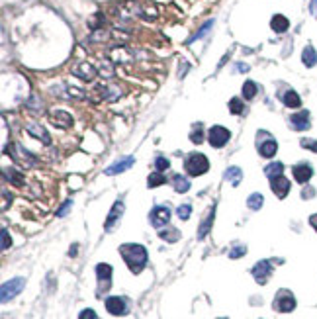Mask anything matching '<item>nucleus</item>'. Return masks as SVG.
<instances>
[{
	"mask_svg": "<svg viewBox=\"0 0 317 319\" xmlns=\"http://www.w3.org/2000/svg\"><path fill=\"white\" fill-rule=\"evenodd\" d=\"M120 255L133 274H139L147 265V251L139 243H123L120 247Z\"/></svg>",
	"mask_w": 317,
	"mask_h": 319,
	"instance_id": "f257e3e1",
	"label": "nucleus"
},
{
	"mask_svg": "<svg viewBox=\"0 0 317 319\" xmlns=\"http://www.w3.org/2000/svg\"><path fill=\"white\" fill-rule=\"evenodd\" d=\"M184 168L190 176H202V175L208 173V168H210V161H208V157H206V155L192 153V155H188V157H186Z\"/></svg>",
	"mask_w": 317,
	"mask_h": 319,
	"instance_id": "f03ea898",
	"label": "nucleus"
},
{
	"mask_svg": "<svg viewBox=\"0 0 317 319\" xmlns=\"http://www.w3.org/2000/svg\"><path fill=\"white\" fill-rule=\"evenodd\" d=\"M24 286H26V280L20 276L4 282V284H2V290H0V299H2V304H6V302H10V299L16 298L22 290H24Z\"/></svg>",
	"mask_w": 317,
	"mask_h": 319,
	"instance_id": "7ed1b4c3",
	"label": "nucleus"
},
{
	"mask_svg": "<svg viewBox=\"0 0 317 319\" xmlns=\"http://www.w3.org/2000/svg\"><path fill=\"white\" fill-rule=\"evenodd\" d=\"M274 309L280 311V313H290V311H294L296 309V298L292 296V292H288V290H280L276 294V298H274Z\"/></svg>",
	"mask_w": 317,
	"mask_h": 319,
	"instance_id": "20e7f679",
	"label": "nucleus"
},
{
	"mask_svg": "<svg viewBox=\"0 0 317 319\" xmlns=\"http://www.w3.org/2000/svg\"><path fill=\"white\" fill-rule=\"evenodd\" d=\"M120 90L118 88H114V86H104V84H96L92 88V92H90V100L92 102H104V100H116L118 96H120Z\"/></svg>",
	"mask_w": 317,
	"mask_h": 319,
	"instance_id": "39448f33",
	"label": "nucleus"
},
{
	"mask_svg": "<svg viewBox=\"0 0 317 319\" xmlns=\"http://www.w3.org/2000/svg\"><path fill=\"white\" fill-rule=\"evenodd\" d=\"M96 278H98V294L108 292L112 286V267L106 262H100L96 267Z\"/></svg>",
	"mask_w": 317,
	"mask_h": 319,
	"instance_id": "423d86ee",
	"label": "nucleus"
},
{
	"mask_svg": "<svg viewBox=\"0 0 317 319\" xmlns=\"http://www.w3.org/2000/svg\"><path fill=\"white\" fill-rule=\"evenodd\" d=\"M229 129H225L223 125H214L212 129H210V134H208V139H210V145L215 147V149H219V147H225L227 141H229Z\"/></svg>",
	"mask_w": 317,
	"mask_h": 319,
	"instance_id": "0eeeda50",
	"label": "nucleus"
},
{
	"mask_svg": "<svg viewBox=\"0 0 317 319\" xmlns=\"http://www.w3.org/2000/svg\"><path fill=\"white\" fill-rule=\"evenodd\" d=\"M149 221H151L153 227L161 229V227H164L171 221V210L166 206H155L151 210V214H149Z\"/></svg>",
	"mask_w": 317,
	"mask_h": 319,
	"instance_id": "6e6552de",
	"label": "nucleus"
},
{
	"mask_svg": "<svg viewBox=\"0 0 317 319\" xmlns=\"http://www.w3.org/2000/svg\"><path fill=\"white\" fill-rule=\"evenodd\" d=\"M258 134L263 135V141L258 139V153H260V157H265V159L274 157L278 151V143L266 132H258Z\"/></svg>",
	"mask_w": 317,
	"mask_h": 319,
	"instance_id": "1a4fd4ad",
	"label": "nucleus"
},
{
	"mask_svg": "<svg viewBox=\"0 0 317 319\" xmlns=\"http://www.w3.org/2000/svg\"><path fill=\"white\" fill-rule=\"evenodd\" d=\"M270 274H272V265H270V260H258L255 267H253V276H255V280L258 284H266Z\"/></svg>",
	"mask_w": 317,
	"mask_h": 319,
	"instance_id": "9d476101",
	"label": "nucleus"
},
{
	"mask_svg": "<svg viewBox=\"0 0 317 319\" xmlns=\"http://www.w3.org/2000/svg\"><path fill=\"white\" fill-rule=\"evenodd\" d=\"M106 309L112 315H125L127 313V304L120 296H110V298H106Z\"/></svg>",
	"mask_w": 317,
	"mask_h": 319,
	"instance_id": "9b49d317",
	"label": "nucleus"
},
{
	"mask_svg": "<svg viewBox=\"0 0 317 319\" xmlns=\"http://www.w3.org/2000/svg\"><path fill=\"white\" fill-rule=\"evenodd\" d=\"M123 210H125V206H123L122 200H118V202H114L112 210H110V214H108V217H106V223H104V229L106 231H112L114 226L120 221V217H122Z\"/></svg>",
	"mask_w": 317,
	"mask_h": 319,
	"instance_id": "f8f14e48",
	"label": "nucleus"
},
{
	"mask_svg": "<svg viewBox=\"0 0 317 319\" xmlns=\"http://www.w3.org/2000/svg\"><path fill=\"white\" fill-rule=\"evenodd\" d=\"M72 74H74V77H79L81 81L90 83V81H94V79H96L98 71L94 69L90 63H81V65H77V67L72 69Z\"/></svg>",
	"mask_w": 317,
	"mask_h": 319,
	"instance_id": "ddd939ff",
	"label": "nucleus"
},
{
	"mask_svg": "<svg viewBox=\"0 0 317 319\" xmlns=\"http://www.w3.org/2000/svg\"><path fill=\"white\" fill-rule=\"evenodd\" d=\"M290 125H292L296 132H306V129H309V125H311L309 112H307V110H302V112L294 114V116L290 118Z\"/></svg>",
	"mask_w": 317,
	"mask_h": 319,
	"instance_id": "4468645a",
	"label": "nucleus"
},
{
	"mask_svg": "<svg viewBox=\"0 0 317 319\" xmlns=\"http://www.w3.org/2000/svg\"><path fill=\"white\" fill-rule=\"evenodd\" d=\"M133 163H135L133 157H122L120 161H116V163H112V165L106 168V175L108 176L120 175V173H123V171H127L129 166H133Z\"/></svg>",
	"mask_w": 317,
	"mask_h": 319,
	"instance_id": "2eb2a0df",
	"label": "nucleus"
},
{
	"mask_svg": "<svg viewBox=\"0 0 317 319\" xmlns=\"http://www.w3.org/2000/svg\"><path fill=\"white\" fill-rule=\"evenodd\" d=\"M270 188H272V192L282 200V198H286L288 192H290V180L284 178V176H276V178L270 180Z\"/></svg>",
	"mask_w": 317,
	"mask_h": 319,
	"instance_id": "dca6fc26",
	"label": "nucleus"
},
{
	"mask_svg": "<svg viewBox=\"0 0 317 319\" xmlns=\"http://www.w3.org/2000/svg\"><path fill=\"white\" fill-rule=\"evenodd\" d=\"M294 178H296V182H300V184H306L307 180L313 176V168H311V165H307V163H300V165L294 166Z\"/></svg>",
	"mask_w": 317,
	"mask_h": 319,
	"instance_id": "f3484780",
	"label": "nucleus"
},
{
	"mask_svg": "<svg viewBox=\"0 0 317 319\" xmlns=\"http://www.w3.org/2000/svg\"><path fill=\"white\" fill-rule=\"evenodd\" d=\"M51 122L57 127L69 129L72 125V116L69 112H65V110H55V112H51Z\"/></svg>",
	"mask_w": 317,
	"mask_h": 319,
	"instance_id": "a211bd4d",
	"label": "nucleus"
},
{
	"mask_svg": "<svg viewBox=\"0 0 317 319\" xmlns=\"http://www.w3.org/2000/svg\"><path fill=\"white\" fill-rule=\"evenodd\" d=\"M270 28H272V31H276V33H284L290 28V20H288L284 14H274L272 20H270Z\"/></svg>",
	"mask_w": 317,
	"mask_h": 319,
	"instance_id": "6ab92c4d",
	"label": "nucleus"
},
{
	"mask_svg": "<svg viewBox=\"0 0 317 319\" xmlns=\"http://www.w3.org/2000/svg\"><path fill=\"white\" fill-rule=\"evenodd\" d=\"M28 134L33 135L35 139H40V141H43V143H45V145L51 143V137H49V134H47V129H45V127H41V125H38V124L28 125Z\"/></svg>",
	"mask_w": 317,
	"mask_h": 319,
	"instance_id": "aec40b11",
	"label": "nucleus"
},
{
	"mask_svg": "<svg viewBox=\"0 0 317 319\" xmlns=\"http://www.w3.org/2000/svg\"><path fill=\"white\" fill-rule=\"evenodd\" d=\"M302 63L306 65L307 69H311V67L317 65V51L313 45H306L304 47V51H302Z\"/></svg>",
	"mask_w": 317,
	"mask_h": 319,
	"instance_id": "412c9836",
	"label": "nucleus"
},
{
	"mask_svg": "<svg viewBox=\"0 0 317 319\" xmlns=\"http://www.w3.org/2000/svg\"><path fill=\"white\" fill-rule=\"evenodd\" d=\"M214 216H215V208H212L210 212H208V216L206 219L202 221V226L198 227V239H204L208 233H210V229H212V223H214Z\"/></svg>",
	"mask_w": 317,
	"mask_h": 319,
	"instance_id": "4be33fe9",
	"label": "nucleus"
},
{
	"mask_svg": "<svg viewBox=\"0 0 317 319\" xmlns=\"http://www.w3.org/2000/svg\"><path fill=\"white\" fill-rule=\"evenodd\" d=\"M282 102L286 108H300L302 106V98H300V94L296 90H286L284 96H282Z\"/></svg>",
	"mask_w": 317,
	"mask_h": 319,
	"instance_id": "5701e85b",
	"label": "nucleus"
},
{
	"mask_svg": "<svg viewBox=\"0 0 317 319\" xmlns=\"http://www.w3.org/2000/svg\"><path fill=\"white\" fill-rule=\"evenodd\" d=\"M241 178H243V173H241L239 166H229V168L225 171V180H229L233 186L241 184Z\"/></svg>",
	"mask_w": 317,
	"mask_h": 319,
	"instance_id": "b1692460",
	"label": "nucleus"
},
{
	"mask_svg": "<svg viewBox=\"0 0 317 319\" xmlns=\"http://www.w3.org/2000/svg\"><path fill=\"white\" fill-rule=\"evenodd\" d=\"M173 186H174V190L176 192H188L190 190V180L186 178V176H182V175H174L173 176Z\"/></svg>",
	"mask_w": 317,
	"mask_h": 319,
	"instance_id": "393cba45",
	"label": "nucleus"
},
{
	"mask_svg": "<svg viewBox=\"0 0 317 319\" xmlns=\"http://www.w3.org/2000/svg\"><path fill=\"white\" fill-rule=\"evenodd\" d=\"M284 173V165L282 163H270L268 166H265V175L272 180V178H276V176H282Z\"/></svg>",
	"mask_w": 317,
	"mask_h": 319,
	"instance_id": "a878e982",
	"label": "nucleus"
},
{
	"mask_svg": "<svg viewBox=\"0 0 317 319\" xmlns=\"http://www.w3.org/2000/svg\"><path fill=\"white\" fill-rule=\"evenodd\" d=\"M139 16L145 18V20H155V18L159 16V10H157L155 4H143L141 10H139Z\"/></svg>",
	"mask_w": 317,
	"mask_h": 319,
	"instance_id": "bb28decb",
	"label": "nucleus"
},
{
	"mask_svg": "<svg viewBox=\"0 0 317 319\" xmlns=\"http://www.w3.org/2000/svg\"><path fill=\"white\" fill-rule=\"evenodd\" d=\"M263 204H265V196L258 194V192H255V194H251L249 198H247V206L251 208V210H260L263 208Z\"/></svg>",
	"mask_w": 317,
	"mask_h": 319,
	"instance_id": "cd10ccee",
	"label": "nucleus"
},
{
	"mask_svg": "<svg viewBox=\"0 0 317 319\" xmlns=\"http://www.w3.org/2000/svg\"><path fill=\"white\" fill-rule=\"evenodd\" d=\"M164 182H166V178H164V175L163 173H159V171H157V173H151L149 178H147V186H149V188H157V186L164 184Z\"/></svg>",
	"mask_w": 317,
	"mask_h": 319,
	"instance_id": "c85d7f7f",
	"label": "nucleus"
},
{
	"mask_svg": "<svg viewBox=\"0 0 317 319\" xmlns=\"http://www.w3.org/2000/svg\"><path fill=\"white\" fill-rule=\"evenodd\" d=\"M256 92H258V88H256V84L253 83V81H247V83L243 84V98H245V100H253L256 96Z\"/></svg>",
	"mask_w": 317,
	"mask_h": 319,
	"instance_id": "c756f323",
	"label": "nucleus"
},
{
	"mask_svg": "<svg viewBox=\"0 0 317 319\" xmlns=\"http://www.w3.org/2000/svg\"><path fill=\"white\" fill-rule=\"evenodd\" d=\"M212 28H214V20H208V22H206V24H204V26H202V28H200V30L196 31L194 35H192V37L188 40V43L196 42V40H202V37H204L206 33H208V31L212 30Z\"/></svg>",
	"mask_w": 317,
	"mask_h": 319,
	"instance_id": "7c9ffc66",
	"label": "nucleus"
},
{
	"mask_svg": "<svg viewBox=\"0 0 317 319\" xmlns=\"http://www.w3.org/2000/svg\"><path fill=\"white\" fill-rule=\"evenodd\" d=\"M159 237H161V239H164V241H169V243H174V241H178L180 233H178V229L169 227L166 231H159Z\"/></svg>",
	"mask_w": 317,
	"mask_h": 319,
	"instance_id": "2f4dec72",
	"label": "nucleus"
},
{
	"mask_svg": "<svg viewBox=\"0 0 317 319\" xmlns=\"http://www.w3.org/2000/svg\"><path fill=\"white\" fill-rule=\"evenodd\" d=\"M4 178H10V180L16 186H22V184H24V176H22L20 173H16L14 168H10V171H8V168H4Z\"/></svg>",
	"mask_w": 317,
	"mask_h": 319,
	"instance_id": "473e14b6",
	"label": "nucleus"
},
{
	"mask_svg": "<svg viewBox=\"0 0 317 319\" xmlns=\"http://www.w3.org/2000/svg\"><path fill=\"white\" fill-rule=\"evenodd\" d=\"M229 112L235 114V116L245 112V104L241 102V98H231V102H229Z\"/></svg>",
	"mask_w": 317,
	"mask_h": 319,
	"instance_id": "72a5a7b5",
	"label": "nucleus"
},
{
	"mask_svg": "<svg viewBox=\"0 0 317 319\" xmlns=\"http://www.w3.org/2000/svg\"><path fill=\"white\" fill-rule=\"evenodd\" d=\"M176 214H178V217L180 219H188L190 217V214H192V206L190 204H182V206H178V210H176Z\"/></svg>",
	"mask_w": 317,
	"mask_h": 319,
	"instance_id": "f704fd0d",
	"label": "nucleus"
},
{
	"mask_svg": "<svg viewBox=\"0 0 317 319\" xmlns=\"http://www.w3.org/2000/svg\"><path fill=\"white\" fill-rule=\"evenodd\" d=\"M169 166H171V163H169V159H166V157H157V159H155V168H157L159 173L166 171Z\"/></svg>",
	"mask_w": 317,
	"mask_h": 319,
	"instance_id": "c9c22d12",
	"label": "nucleus"
},
{
	"mask_svg": "<svg viewBox=\"0 0 317 319\" xmlns=\"http://www.w3.org/2000/svg\"><path fill=\"white\" fill-rule=\"evenodd\" d=\"M245 253H247L245 245H235V247L229 251V258H239V257H243Z\"/></svg>",
	"mask_w": 317,
	"mask_h": 319,
	"instance_id": "e433bc0d",
	"label": "nucleus"
},
{
	"mask_svg": "<svg viewBox=\"0 0 317 319\" xmlns=\"http://www.w3.org/2000/svg\"><path fill=\"white\" fill-rule=\"evenodd\" d=\"M104 26V14H94L92 18H90V28L92 30H98V28H102Z\"/></svg>",
	"mask_w": 317,
	"mask_h": 319,
	"instance_id": "4c0bfd02",
	"label": "nucleus"
},
{
	"mask_svg": "<svg viewBox=\"0 0 317 319\" xmlns=\"http://www.w3.org/2000/svg\"><path fill=\"white\" fill-rule=\"evenodd\" d=\"M12 247V237L8 229H2V251H8Z\"/></svg>",
	"mask_w": 317,
	"mask_h": 319,
	"instance_id": "58836bf2",
	"label": "nucleus"
},
{
	"mask_svg": "<svg viewBox=\"0 0 317 319\" xmlns=\"http://www.w3.org/2000/svg\"><path fill=\"white\" fill-rule=\"evenodd\" d=\"M302 147H306V149H309V151L317 153V141L315 139H302Z\"/></svg>",
	"mask_w": 317,
	"mask_h": 319,
	"instance_id": "ea45409f",
	"label": "nucleus"
},
{
	"mask_svg": "<svg viewBox=\"0 0 317 319\" xmlns=\"http://www.w3.org/2000/svg\"><path fill=\"white\" fill-rule=\"evenodd\" d=\"M71 206H72V202H71V200H67V202H65V204H63V206L57 210V216H59V217L67 216V212H69V208H71Z\"/></svg>",
	"mask_w": 317,
	"mask_h": 319,
	"instance_id": "a19ab883",
	"label": "nucleus"
},
{
	"mask_svg": "<svg viewBox=\"0 0 317 319\" xmlns=\"http://www.w3.org/2000/svg\"><path fill=\"white\" fill-rule=\"evenodd\" d=\"M190 141L192 143H202L204 141V137H202V132H200V127H198V132H192V135H190Z\"/></svg>",
	"mask_w": 317,
	"mask_h": 319,
	"instance_id": "79ce46f5",
	"label": "nucleus"
},
{
	"mask_svg": "<svg viewBox=\"0 0 317 319\" xmlns=\"http://www.w3.org/2000/svg\"><path fill=\"white\" fill-rule=\"evenodd\" d=\"M79 319H96V313H94V309H82Z\"/></svg>",
	"mask_w": 317,
	"mask_h": 319,
	"instance_id": "37998d69",
	"label": "nucleus"
},
{
	"mask_svg": "<svg viewBox=\"0 0 317 319\" xmlns=\"http://www.w3.org/2000/svg\"><path fill=\"white\" fill-rule=\"evenodd\" d=\"M237 71H239V72H247V71H249V65H245V63H237Z\"/></svg>",
	"mask_w": 317,
	"mask_h": 319,
	"instance_id": "c03bdc74",
	"label": "nucleus"
},
{
	"mask_svg": "<svg viewBox=\"0 0 317 319\" xmlns=\"http://www.w3.org/2000/svg\"><path fill=\"white\" fill-rule=\"evenodd\" d=\"M309 12H311L313 16H317V0H311V4H309Z\"/></svg>",
	"mask_w": 317,
	"mask_h": 319,
	"instance_id": "a18cd8bd",
	"label": "nucleus"
},
{
	"mask_svg": "<svg viewBox=\"0 0 317 319\" xmlns=\"http://www.w3.org/2000/svg\"><path fill=\"white\" fill-rule=\"evenodd\" d=\"M186 71H188V63H180V72H178V74H180V77H184L186 74Z\"/></svg>",
	"mask_w": 317,
	"mask_h": 319,
	"instance_id": "49530a36",
	"label": "nucleus"
},
{
	"mask_svg": "<svg viewBox=\"0 0 317 319\" xmlns=\"http://www.w3.org/2000/svg\"><path fill=\"white\" fill-rule=\"evenodd\" d=\"M309 226H311L317 231V214H313V216L309 217Z\"/></svg>",
	"mask_w": 317,
	"mask_h": 319,
	"instance_id": "de8ad7c7",
	"label": "nucleus"
},
{
	"mask_svg": "<svg viewBox=\"0 0 317 319\" xmlns=\"http://www.w3.org/2000/svg\"><path fill=\"white\" fill-rule=\"evenodd\" d=\"M315 194V190L311 188V190H304V198H307V196H313Z\"/></svg>",
	"mask_w": 317,
	"mask_h": 319,
	"instance_id": "09e8293b",
	"label": "nucleus"
},
{
	"mask_svg": "<svg viewBox=\"0 0 317 319\" xmlns=\"http://www.w3.org/2000/svg\"><path fill=\"white\" fill-rule=\"evenodd\" d=\"M69 255H71V257H74V255H77V245H74V247H71V251H69Z\"/></svg>",
	"mask_w": 317,
	"mask_h": 319,
	"instance_id": "8fccbe9b",
	"label": "nucleus"
}]
</instances>
